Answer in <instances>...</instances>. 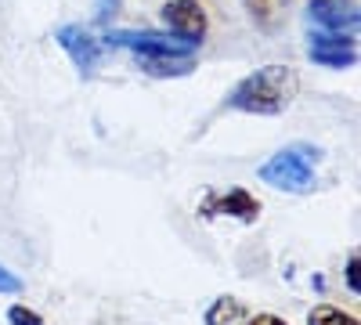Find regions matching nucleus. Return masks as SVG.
I'll return each instance as SVG.
<instances>
[{
    "instance_id": "1",
    "label": "nucleus",
    "mask_w": 361,
    "mask_h": 325,
    "mask_svg": "<svg viewBox=\"0 0 361 325\" xmlns=\"http://www.w3.org/2000/svg\"><path fill=\"white\" fill-rule=\"evenodd\" d=\"M300 94V76L293 66H264L235 83L228 94V109L250 116H282Z\"/></svg>"
},
{
    "instance_id": "2",
    "label": "nucleus",
    "mask_w": 361,
    "mask_h": 325,
    "mask_svg": "<svg viewBox=\"0 0 361 325\" xmlns=\"http://www.w3.org/2000/svg\"><path fill=\"white\" fill-rule=\"evenodd\" d=\"M322 149L311 141H293L286 149H279L267 163H260L257 177L264 185H271L275 192H289V195H311L318 188V163H322Z\"/></svg>"
},
{
    "instance_id": "3",
    "label": "nucleus",
    "mask_w": 361,
    "mask_h": 325,
    "mask_svg": "<svg viewBox=\"0 0 361 325\" xmlns=\"http://www.w3.org/2000/svg\"><path fill=\"white\" fill-rule=\"evenodd\" d=\"M199 217L206 221H238V224H257L260 221V199H253L246 188H224V192H206L199 199Z\"/></svg>"
},
{
    "instance_id": "4",
    "label": "nucleus",
    "mask_w": 361,
    "mask_h": 325,
    "mask_svg": "<svg viewBox=\"0 0 361 325\" xmlns=\"http://www.w3.org/2000/svg\"><path fill=\"white\" fill-rule=\"evenodd\" d=\"M307 58L322 69H350L357 62V40H354V33L311 29L307 33Z\"/></svg>"
},
{
    "instance_id": "5",
    "label": "nucleus",
    "mask_w": 361,
    "mask_h": 325,
    "mask_svg": "<svg viewBox=\"0 0 361 325\" xmlns=\"http://www.w3.org/2000/svg\"><path fill=\"white\" fill-rule=\"evenodd\" d=\"M112 47H127L134 54H195L192 44H185L173 33H152V29H112L105 37Z\"/></svg>"
},
{
    "instance_id": "6",
    "label": "nucleus",
    "mask_w": 361,
    "mask_h": 325,
    "mask_svg": "<svg viewBox=\"0 0 361 325\" xmlns=\"http://www.w3.org/2000/svg\"><path fill=\"white\" fill-rule=\"evenodd\" d=\"M163 25L170 29L173 37H180L185 44L199 47L206 40V29H209V18L202 11L199 0H166L163 4Z\"/></svg>"
},
{
    "instance_id": "7",
    "label": "nucleus",
    "mask_w": 361,
    "mask_h": 325,
    "mask_svg": "<svg viewBox=\"0 0 361 325\" xmlns=\"http://www.w3.org/2000/svg\"><path fill=\"white\" fill-rule=\"evenodd\" d=\"M54 40H58V47L73 58V66H76L83 76H94V73H98V66H102V40L90 33L87 25L69 22V25H62V29L54 33Z\"/></svg>"
},
{
    "instance_id": "8",
    "label": "nucleus",
    "mask_w": 361,
    "mask_h": 325,
    "mask_svg": "<svg viewBox=\"0 0 361 325\" xmlns=\"http://www.w3.org/2000/svg\"><path fill=\"white\" fill-rule=\"evenodd\" d=\"M307 22L311 29H329V33H357V11L340 0H307Z\"/></svg>"
},
{
    "instance_id": "9",
    "label": "nucleus",
    "mask_w": 361,
    "mask_h": 325,
    "mask_svg": "<svg viewBox=\"0 0 361 325\" xmlns=\"http://www.w3.org/2000/svg\"><path fill=\"white\" fill-rule=\"evenodd\" d=\"M137 66L145 76L177 80V76H192L199 62H195V54H137Z\"/></svg>"
},
{
    "instance_id": "10",
    "label": "nucleus",
    "mask_w": 361,
    "mask_h": 325,
    "mask_svg": "<svg viewBox=\"0 0 361 325\" xmlns=\"http://www.w3.org/2000/svg\"><path fill=\"white\" fill-rule=\"evenodd\" d=\"M246 318H250L246 304L235 297H217L206 311V325H246Z\"/></svg>"
},
{
    "instance_id": "11",
    "label": "nucleus",
    "mask_w": 361,
    "mask_h": 325,
    "mask_svg": "<svg viewBox=\"0 0 361 325\" xmlns=\"http://www.w3.org/2000/svg\"><path fill=\"white\" fill-rule=\"evenodd\" d=\"M243 8L260 29H275L282 18V0H243Z\"/></svg>"
},
{
    "instance_id": "12",
    "label": "nucleus",
    "mask_w": 361,
    "mask_h": 325,
    "mask_svg": "<svg viewBox=\"0 0 361 325\" xmlns=\"http://www.w3.org/2000/svg\"><path fill=\"white\" fill-rule=\"evenodd\" d=\"M307 325H357V318L333 307V304H318L307 311Z\"/></svg>"
},
{
    "instance_id": "13",
    "label": "nucleus",
    "mask_w": 361,
    "mask_h": 325,
    "mask_svg": "<svg viewBox=\"0 0 361 325\" xmlns=\"http://www.w3.org/2000/svg\"><path fill=\"white\" fill-rule=\"evenodd\" d=\"M8 321H11V325H47L33 307H25V304H15V307L8 311Z\"/></svg>"
},
{
    "instance_id": "14",
    "label": "nucleus",
    "mask_w": 361,
    "mask_h": 325,
    "mask_svg": "<svg viewBox=\"0 0 361 325\" xmlns=\"http://www.w3.org/2000/svg\"><path fill=\"white\" fill-rule=\"evenodd\" d=\"M357 268H361V260H357V253H350V260H347V271H343V278H347V289L354 293H361V278H357Z\"/></svg>"
},
{
    "instance_id": "15",
    "label": "nucleus",
    "mask_w": 361,
    "mask_h": 325,
    "mask_svg": "<svg viewBox=\"0 0 361 325\" xmlns=\"http://www.w3.org/2000/svg\"><path fill=\"white\" fill-rule=\"evenodd\" d=\"M0 293H22V278L0 264Z\"/></svg>"
},
{
    "instance_id": "16",
    "label": "nucleus",
    "mask_w": 361,
    "mask_h": 325,
    "mask_svg": "<svg viewBox=\"0 0 361 325\" xmlns=\"http://www.w3.org/2000/svg\"><path fill=\"white\" fill-rule=\"evenodd\" d=\"M246 325H289V321H286V318H279V314H271V311H260V314L246 318Z\"/></svg>"
},
{
    "instance_id": "17",
    "label": "nucleus",
    "mask_w": 361,
    "mask_h": 325,
    "mask_svg": "<svg viewBox=\"0 0 361 325\" xmlns=\"http://www.w3.org/2000/svg\"><path fill=\"white\" fill-rule=\"evenodd\" d=\"M98 8H102V11H98V18H102V22H109V18H112V11L119 8V0H98Z\"/></svg>"
}]
</instances>
